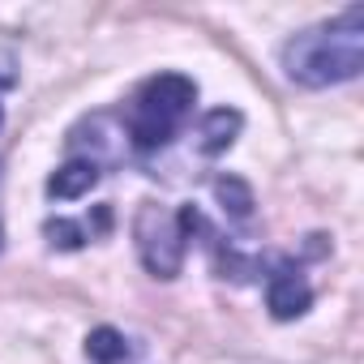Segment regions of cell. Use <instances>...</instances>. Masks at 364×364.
Segmentation results:
<instances>
[{
    "mask_svg": "<svg viewBox=\"0 0 364 364\" xmlns=\"http://www.w3.org/2000/svg\"><path fill=\"white\" fill-rule=\"evenodd\" d=\"M279 60H283V73L309 90H326V86L360 77V69H364V9L351 5L338 18L291 35L279 52Z\"/></svg>",
    "mask_w": 364,
    "mask_h": 364,
    "instance_id": "obj_1",
    "label": "cell"
},
{
    "mask_svg": "<svg viewBox=\"0 0 364 364\" xmlns=\"http://www.w3.org/2000/svg\"><path fill=\"white\" fill-rule=\"evenodd\" d=\"M193 103H198V82L185 77V73H154L137 86V95L129 99V112H124V137L133 150L150 154V150H163L185 120L193 116Z\"/></svg>",
    "mask_w": 364,
    "mask_h": 364,
    "instance_id": "obj_2",
    "label": "cell"
},
{
    "mask_svg": "<svg viewBox=\"0 0 364 364\" xmlns=\"http://www.w3.org/2000/svg\"><path fill=\"white\" fill-rule=\"evenodd\" d=\"M193 232H202V215L198 206H180V210H163L159 202H146L133 219V236H137V253L141 266L154 279H176L185 266L189 240Z\"/></svg>",
    "mask_w": 364,
    "mask_h": 364,
    "instance_id": "obj_3",
    "label": "cell"
},
{
    "mask_svg": "<svg viewBox=\"0 0 364 364\" xmlns=\"http://www.w3.org/2000/svg\"><path fill=\"white\" fill-rule=\"evenodd\" d=\"M313 304V287L304 279V270L291 262V257H279L270 270H266V309L274 321H291L300 313H309Z\"/></svg>",
    "mask_w": 364,
    "mask_h": 364,
    "instance_id": "obj_4",
    "label": "cell"
},
{
    "mask_svg": "<svg viewBox=\"0 0 364 364\" xmlns=\"http://www.w3.org/2000/svg\"><path fill=\"white\" fill-rule=\"evenodd\" d=\"M95 185H99V163H95V159H69L65 167L52 171L48 198H56V202H77V198H86Z\"/></svg>",
    "mask_w": 364,
    "mask_h": 364,
    "instance_id": "obj_5",
    "label": "cell"
},
{
    "mask_svg": "<svg viewBox=\"0 0 364 364\" xmlns=\"http://www.w3.org/2000/svg\"><path fill=\"white\" fill-rule=\"evenodd\" d=\"M240 124H245V116L236 112V107H215V112H206L202 116V129H198V146H202V154H223L232 141H236V133H240Z\"/></svg>",
    "mask_w": 364,
    "mask_h": 364,
    "instance_id": "obj_6",
    "label": "cell"
},
{
    "mask_svg": "<svg viewBox=\"0 0 364 364\" xmlns=\"http://www.w3.org/2000/svg\"><path fill=\"white\" fill-rule=\"evenodd\" d=\"M86 355H90V364H129L133 347H129V338L120 330L99 326V330L86 334Z\"/></svg>",
    "mask_w": 364,
    "mask_h": 364,
    "instance_id": "obj_7",
    "label": "cell"
},
{
    "mask_svg": "<svg viewBox=\"0 0 364 364\" xmlns=\"http://www.w3.org/2000/svg\"><path fill=\"white\" fill-rule=\"evenodd\" d=\"M215 193H219V202H223L236 219H249V215H253V193H249L245 180H236V176H219V180H215Z\"/></svg>",
    "mask_w": 364,
    "mask_h": 364,
    "instance_id": "obj_8",
    "label": "cell"
},
{
    "mask_svg": "<svg viewBox=\"0 0 364 364\" xmlns=\"http://www.w3.org/2000/svg\"><path fill=\"white\" fill-rule=\"evenodd\" d=\"M48 240L52 245H60V249H82L86 240H90V232L82 228V223H73V219H48Z\"/></svg>",
    "mask_w": 364,
    "mask_h": 364,
    "instance_id": "obj_9",
    "label": "cell"
},
{
    "mask_svg": "<svg viewBox=\"0 0 364 364\" xmlns=\"http://www.w3.org/2000/svg\"><path fill=\"white\" fill-rule=\"evenodd\" d=\"M14 82V73H0V86H9ZM0 124H5V107H0Z\"/></svg>",
    "mask_w": 364,
    "mask_h": 364,
    "instance_id": "obj_10",
    "label": "cell"
},
{
    "mask_svg": "<svg viewBox=\"0 0 364 364\" xmlns=\"http://www.w3.org/2000/svg\"><path fill=\"white\" fill-rule=\"evenodd\" d=\"M0 249H5V228H0Z\"/></svg>",
    "mask_w": 364,
    "mask_h": 364,
    "instance_id": "obj_11",
    "label": "cell"
}]
</instances>
